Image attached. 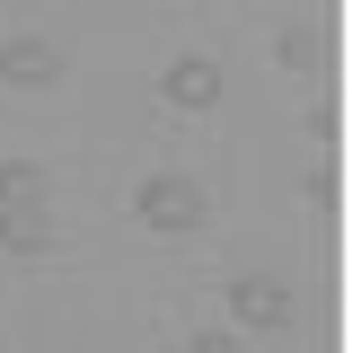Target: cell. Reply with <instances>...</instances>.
Here are the masks:
<instances>
[{
    "label": "cell",
    "instance_id": "6da1fadb",
    "mask_svg": "<svg viewBox=\"0 0 353 353\" xmlns=\"http://www.w3.org/2000/svg\"><path fill=\"white\" fill-rule=\"evenodd\" d=\"M0 248L18 256H44L53 248V203H44V168H0Z\"/></svg>",
    "mask_w": 353,
    "mask_h": 353
},
{
    "label": "cell",
    "instance_id": "7a4b0ae2",
    "mask_svg": "<svg viewBox=\"0 0 353 353\" xmlns=\"http://www.w3.org/2000/svg\"><path fill=\"white\" fill-rule=\"evenodd\" d=\"M141 221H150V230H168V239L203 230V221H212L203 176H141Z\"/></svg>",
    "mask_w": 353,
    "mask_h": 353
},
{
    "label": "cell",
    "instance_id": "3957f363",
    "mask_svg": "<svg viewBox=\"0 0 353 353\" xmlns=\"http://www.w3.org/2000/svg\"><path fill=\"white\" fill-rule=\"evenodd\" d=\"M62 71H71V53H62L53 36H9L0 44V80L9 88H53Z\"/></svg>",
    "mask_w": 353,
    "mask_h": 353
},
{
    "label": "cell",
    "instance_id": "277c9868",
    "mask_svg": "<svg viewBox=\"0 0 353 353\" xmlns=\"http://www.w3.org/2000/svg\"><path fill=\"white\" fill-rule=\"evenodd\" d=\"M230 318H248V327H283V318H292V292H283L274 274H239V283H230Z\"/></svg>",
    "mask_w": 353,
    "mask_h": 353
},
{
    "label": "cell",
    "instance_id": "5b68a950",
    "mask_svg": "<svg viewBox=\"0 0 353 353\" xmlns=\"http://www.w3.org/2000/svg\"><path fill=\"white\" fill-rule=\"evenodd\" d=\"M159 97L168 106H221V62H203V53H185V62H168V80H159Z\"/></svg>",
    "mask_w": 353,
    "mask_h": 353
}]
</instances>
